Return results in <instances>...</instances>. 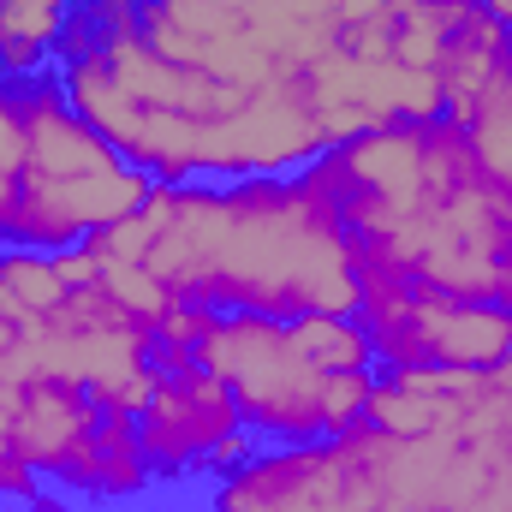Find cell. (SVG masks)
I'll list each match as a JSON object with an SVG mask.
<instances>
[{
    "label": "cell",
    "mask_w": 512,
    "mask_h": 512,
    "mask_svg": "<svg viewBox=\"0 0 512 512\" xmlns=\"http://www.w3.org/2000/svg\"><path fill=\"white\" fill-rule=\"evenodd\" d=\"M304 185L352 239L358 280L512 310V197L459 120H393L322 149Z\"/></svg>",
    "instance_id": "6da1fadb"
},
{
    "label": "cell",
    "mask_w": 512,
    "mask_h": 512,
    "mask_svg": "<svg viewBox=\"0 0 512 512\" xmlns=\"http://www.w3.org/2000/svg\"><path fill=\"white\" fill-rule=\"evenodd\" d=\"M143 268L191 304L251 316H358L352 239L304 173L185 179L149 191Z\"/></svg>",
    "instance_id": "7a4b0ae2"
},
{
    "label": "cell",
    "mask_w": 512,
    "mask_h": 512,
    "mask_svg": "<svg viewBox=\"0 0 512 512\" xmlns=\"http://www.w3.org/2000/svg\"><path fill=\"white\" fill-rule=\"evenodd\" d=\"M18 108H24V191H18V215H12L6 245L72 251L90 233L126 221L149 203L155 179L137 173L126 155L72 108L60 72L24 78Z\"/></svg>",
    "instance_id": "3957f363"
},
{
    "label": "cell",
    "mask_w": 512,
    "mask_h": 512,
    "mask_svg": "<svg viewBox=\"0 0 512 512\" xmlns=\"http://www.w3.org/2000/svg\"><path fill=\"white\" fill-rule=\"evenodd\" d=\"M191 358L227 382L239 423L274 447L352 435L376 387V370H322L292 322L251 310H215Z\"/></svg>",
    "instance_id": "277c9868"
},
{
    "label": "cell",
    "mask_w": 512,
    "mask_h": 512,
    "mask_svg": "<svg viewBox=\"0 0 512 512\" xmlns=\"http://www.w3.org/2000/svg\"><path fill=\"white\" fill-rule=\"evenodd\" d=\"M6 441L42 483H60L84 501H137L155 483L137 447V417L102 405L90 387L30 382L18 393Z\"/></svg>",
    "instance_id": "5b68a950"
},
{
    "label": "cell",
    "mask_w": 512,
    "mask_h": 512,
    "mask_svg": "<svg viewBox=\"0 0 512 512\" xmlns=\"http://www.w3.org/2000/svg\"><path fill=\"white\" fill-rule=\"evenodd\" d=\"M387 453L393 441L370 423L328 441L256 447L221 477L209 512H382Z\"/></svg>",
    "instance_id": "8992f818"
},
{
    "label": "cell",
    "mask_w": 512,
    "mask_h": 512,
    "mask_svg": "<svg viewBox=\"0 0 512 512\" xmlns=\"http://www.w3.org/2000/svg\"><path fill=\"white\" fill-rule=\"evenodd\" d=\"M233 435H245V423H239V405L221 376H209L203 364L155 370L149 399L137 405V447H143L155 483L191 477V471L215 477V459Z\"/></svg>",
    "instance_id": "52a82bcc"
},
{
    "label": "cell",
    "mask_w": 512,
    "mask_h": 512,
    "mask_svg": "<svg viewBox=\"0 0 512 512\" xmlns=\"http://www.w3.org/2000/svg\"><path fill=\"white\" fill-rule=\"evenodd\" d=\"M435 78H441V96H447V120H471L483 108V96H495L512 78V30L477 0L459 6L453 30H447V48L435 60Z\"/></svg>",
    "instance_id": "ba28073f"
},
{
    "label": "cell",
    "mask_w": 512,
    "mask_h": 512,
    "mask_svg": "<svg viewBox=\"0 0 512 512\" xmlns=\"http://www.w3.org/2000/svg\"><path fill=\"white\" fill-rule=\"evenodd\" d=\"M72 6L78 0H0V78L24 84L54 72Z\"/></svg>",
    "instance_id": "9c48e42d"
},
{
    "label": "cell",
    "mask_w": 512,
    "mask_h": 512,
    "mask_svg": "<svg viewBox=\"0 0 512 512\" xmlns=\"http://www.w3.org/2000/svg\"><path fill=\"white\" fill-rule=\"evenodd\" d=\"M0 292L12 304H24L30 316H54L66 304V280L54 268V251H24V245H0Z\"/></svg>",
    "instance_id": "30bf717a"
},
{
    "label": "cell",
    "mask_w": 512,
    "mask_h": 512,
    "mask_svg": "<svg viewBox=\"0 0 512 512\" xmlns=\"http://www.w3.org/2000/svg\"><path fill=\"white\" fill-rule=\"evenodd\" d=\"M465 137H471V155L483 161V173L512 197V78L495 96H483V108L465 120Z\"/></svg>",
    "instance_id": "8fae6325"
},
{
    "label": "cell",
    "mask_w": 512,
    "mask_h": 512,
    "mask_svg": "<svg viewBox=\"0 0 512 512\" xmlns=\"http://www.w3.org/2000/svg\"><path fill=\"white\" fill-rule=\"evenodd\" d=\"M18 191H24V108H18V84L0 78V245L18 215Z\"/></svg>",
    "instance_id": "7c38bea8"
},
{
    "label": "cell",
    "mask_w": 512,
    "mask_h": 512,
    "mask_svg": "<svg viewBox=\"0 0 512 512\" xmlns=\"http://www.w3.org/2000/svg\"><path fill=\"white\" fill-rule=\"evenodd\" d=\"M54 268H60V280H66V286H96V280H102V262L84 251V245L54 251Z\"/></svg>",
    "instance_id": "4fadbf2b"
},
{
    "label": "cell",
    "mask_w": 512,
    "mask_h": 512,
    "mask_svg": "<svg viewBox=\"0 0 512 512\" xmlns=\"http://www.w3.org/2000/svg\"><path fill=\"white\" fill-rule=\"evenodd\" d=\"M30 322H36V316H30V310H24V304H12V298H6V292H0V364H6V358H12V346H18V334H24V328H30Z\"/></svg>",
    "instance_id": "5bb4252c"
},
{
    "label": "cell",
    "mask_w": 512,
    "mask_h": 512,
    "mask_svg": "<svg viewBox=\"0 0 512 512\" xmlns=\"http://www.w3.org/2000/svg\"><path fill=\"white\" fill-rule=\"evenodd\" d=\"M18 393H24V387H0V459L12 453V441H6V429H12V411H18Z\"/></svg>",
    "instance_id": "9a60e30c"
},
{
    "label": "cell",
    "mask_w": 512,
    "mask_h": 512,
    "mask_svg": "<svg viewBox=\"0 0 512 512\" xmlns=\"http://www.w3.org/2000/svg\"><path fill=\"white\" fill-rule=\"evenodd\" d=\"M477 6H489V12H495V18L512 30V0H477Z\"/></svg>",
    "instance_id": "2e32d148"
},
{
    "label": "cell",
    "mask_w": 512,
    "mask_h": 512,
    "mask_svg": "<svg viewBox=\"0 0 512 512\" xmlns=\"http://www.w3.org/2000/svg\"><path fill=\"white\" fill-rule=\"evenodd\" d=\"M382 512H441V507H382Z\"/></svg>",
    "instance_id": "e0dca14e"
},
{
    "label": "cell",
    "mask_w": 512,
    "mask_h": 512,
    "mask_svg": "<svg viewBox=\"0 0 512 512\" xmlns=\"http://www.w3.org/2000/svg\"><path fill=\"white\" fill-rule=\"evenodd\" d=\"M0 512H18V507H12V501H0Z\"/></svg>",
    "instance_id": "ac0fdd59"
}]
</instances>
